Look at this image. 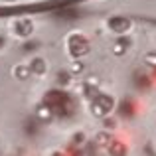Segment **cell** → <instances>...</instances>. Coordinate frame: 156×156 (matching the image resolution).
<instances>
[{
  "instance_id": "6da1fadb",
  "label": "cell",
  "mask_w": 156,
  "mask_h": 156,
  "mask_svg": "<svg viewBox=\"0 0 156 156\" xmlns=\"http://www.w3.org/2000/svg\"><path fill=\"white\" fill-rule=\"evenodd\" d=\"M46 107H50L53 113H59V115H69L73 111V103L69 99L67 93L63 91H51L46 95Z\"/></svg>"
},
{
  "instance_id": "7a4b0ae2",
  "label": "cell",
  "mask_w": 156,
  "mask_h": 156,
  "mask_svg": "<svg viewBox=\"0 0 156 156\" xmlns=\"http://www.w3.org/2000/svg\"><path fill=\"white\" fill-rule=\"evenodd\" d=\"M89 51V42L83 38L81 34H73L69 38V53L73 57H81Z\"/></svg>"
},
{
  "instance_id": "3957f363",
  "label": "cell",
  "mask_w": 156,
  "mask_h": 156,
  "mask_svg": "<svg viewBox=\"0 0 156 156\" xmlns=\"http://www.w3.org/2000/svg\"><path fill=\"white\" fill-rule=\"evenodd\" d=\"M113 105H115L113 97L97 95L95 101H93V105H91V111H93V115H97V117H103V115H107L111 109H113Z\"/></svg>"
},
{
  "instance_id": "277c9868",
  "label": "cell",
  "mask_w": 156,
  "mask_h": 156,
  "mask_svg": "<svg viewBox=\"0 0 156 156\" xmlns=\"http://www.w3.org/2000/svg\"><path fill=\"white\" fill-rule=\"evenodd\" d=\"M32 28H34V24L30 22V20H16L14 22V34L20 36V38H26V36L32 34Z\"/></svg>"
},
{
  "instance_id": "5b68a950",
  "label": "cell",
  "mask_w": 156,
  "mask_h": 156,
  "mask_svg": "<svg viewBox=\"0 0 156 156\" xmlns=\"http://www.w3.org/2000/svg\"><path fill=\"white\" fill-rule=\"evenodd\" d=\"M109 28L113 32H126L130 28V20L125 18V16H115V18L109 20Z\"/></svg>"
},
{
  "instance_id": "8992f818",
  "label": "cell",
  "mask_w": 156,
  "mask_h": 156,
  "mask_svg": "<svg viewBox=\"0 0 156 156\" xmlns=\"http://www.w3.org/2000/svg\"><path fill=\"white\" fill-rule=\"evenodd\" d=\"M30 71L36 73V75H42L44 71H46V61L42 59V57H36V59L30 61Z\"/></svg>"
},
{
  "instance_id": "52a82bcc",
  "label": "cell",
  "mask_w": 156,
  "mask_h": 156,
  "mask_svg": "<svg viewBox=\"0 0 156 156\" xmlns=\"http://www.w3.org/2000/svg\"><path fill=\"white\" fill-rule=\"evenodd\" d=\"M109 150H111V154H113V156H125V152H126L125 144H121V142H111Z\"/></svg>"
},
{
  "instance_id": "ba28073f",
  "label": "cell",
  "mask_w": 156,
  "mask_h": 156,
  "mask_svg": "<svg viewBox=\"0 0 156 156\" xmlns=\"http://www.w3.org/2000/svg\"><path fill=\"white\" fill-rule=\"evenodd\" d=\"M14 73L20 77V79H26V77L30 75L32 71H30V65H18V67L14 69Z\"/></svg>"
},
{
  "instance_id": "9c48e42d",
  "label": "cell",
  "mask_w": 156,
  "mask_h": 156,
  "mask_svg": "<svg viewBox=\"0 0 156 156\" xmlns=\"http://www.w3.org/2000/svg\"><path fill=\"white\" fill-rule=\"evenodd\" d=\"M126 44H129V42H126V40H119V42L115 44L113 51H115V53H122V51L126 50Z\"/></svg>"
},
{
  "instance_id": "30bf717a",
  "label": "cell",
  "mask_w": 156,
  "mask_h": 156,
  "mask_svg": "<svg viewBox=\"0 0 156 156\" xmlns=\"http://www.w3.org/2000/svg\"><path fill=\"white\" fill-rule=\"evenodd\" d=\"M133 113V103L130 101H122L121 103V115H130Z\"/></svg>"
},
{
  "instance_id": "8fae6325",
  "label": "cell",
  "mask_w": 156,
  "mask_h": 156,
  "mask_svg": "<svg viewBox=\"0 0 156 156\" xmlns=\"http://www.w3.org/2000/svg\"><path fill=\"white\" fill-rule=\"evenodd\" d=\"M97 144H99V146H109L111 140L107 138V134H99V136H97Z\"/></svg>"
},
{
  "instance_id": "7c38bea8",
  "label": "cell",
  "mask_w": 156,
  "mask_h": 156,
  "mask_svg": "<svg viewBox=\"0 0 156 156\" xmlns=\"http://www.w3.org/2000/svg\"><path fill=\"white\" fill-rule=\"evenodd\" d=\"M57 81H59V83L61 85H65V83H67V81H69V73H57Z\"/></svg>"
},
{
  "instance_id": "4fadbf2b",
  "label": "cell",
  "mask_w": 156,
  "mask_h": 156,
  "mask_svg": "<svg viewBox=\"0 0 156 156\" xmlns=\"http://www.w3.org/2000/svg\"><path fill=\"white\" fill-rule=\"evenodd\" d=\"M146 63H148V65H156V53H148V55H146Z\"/></svg>"
},
{
  "instance_id": "5bb4252c",
  "label": "cell",
  "mask_w": 156,
  "mask_h": 156,
  "mask_svg": "<svg viewBox=\"0 0 156 156\" xmlns=\"http://www.w3.org/2000/svg\"><path fill=\"white\" fill-rule=\"evenodd\" d=\"M81 67H83L81 63H73V71H81Z\"/></svg>"
},
{
  "instance_id": "9a60e30c",
  "label": "cell",
  "mask_w": 156,
  "mask_h": 156,
  "mask_svg": "<svg viewBox=\"0 0 156 156\" xmlns=\"http://www.w3.org/2000/svg\"><path fill=\"white\" fill-rule=\"evenodd\" d=\"M55 156H61V154H55Z\"/></svg>"
}]
</instances>
